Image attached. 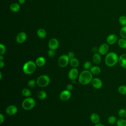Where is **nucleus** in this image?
<instances>
[{
	"mask_svg": "<svg viewBox=\"0 0 126 126\" xmlns=\"http://www.w3.org/2000/svg\"><path fill=\"white\" fill-rule=\"evenodd\" d=\"M118 116L121 118H126V109L124 108L120 109L118 113Z\"/></svg>",
	"mask_w": 126,
	"mask_h": 126,
	"instance_id": "obj_30",
	"label": "nucleus"
},
{
	"mask_svg": "<svg viewBox=\"0 0 126 126\" xmlns=\"http://www.w3.org/2000/svg\"><path fill=\"white\" fill-rule=\"evenodd\" d=\"M79 75V72L77 68H71L68 72V76L69 79L71 80H75Z\"/></svg>",
	"mask_w": 126,
	"mask_h": 126,
	"instance_id": "obj_10",
	"label": "nucleus"
},
{
	"mask_svg": "<svg viewBox=\"0 0 126 126\" xmlns=\"http://www.w3.org/2000/svg\"><path fill=\"white\" fill-rule=\"evenodd\" d=\"M4 121V117L2 114H0V124H2Z\"/></svg>",
	"mask_w": 126,
	"mask_h": 126,
	"instance_id": "obj_38",
	"label": "nucleus"
},
{
	"mask_svg": "<svg viewBox=\"0 0 126 126\" xmlns=\"http://www.w3.org/2000/svg\"><path fill=\"white\" fill-rule=\"evenodd\" d=\"M94 126H104V125L101 124H100V123H97V124H95Z\"/></svg>",
	"mask_w": 126,
	"mask_h": 126,
	"instance_id": "obj_43",
	"label": "nucleus"
},
{
	"mask_svg": "<svg viewBox=\"0 0 126 126\" xmlns=\"http://www.w3.org/2000/svg\"><path fill=\"white\" fill-rule=\"evenodd\" d=\"M10 10L14 12H16L18 11L20 9V6L19 3H12L10 4L9 6Z\"/></svg>",
	"mask_w": 126,
	"mask_h": 126,
	"instance_id": "obj_20",
	"label": "nucleus"
},
{
	"mask_svg": "<svg viewBox=\"0 0 126 126\" xmlns=\"http://www.w3.org/2000/svg\"><path fill=\"white\" fill-rule=\"evenodd\" d=\"M117 126H126V119L125 118H120L117 120L116 122Z\"/></svg>",
	"mask_w": 126,
	"mask_h": 126,
	"instance_id": "obj_26",
	"label": "nucleus"
},
{
	"mask_svg": "<svg viewBox=\"0 0 126 126\" xmlns=\"http://www.w3.org/2000/svg\"><path fill=\"white\" fill-rule=\"evenodd\" d=\"M120 34L121 38L126 39V26H122L120 30Z\"/></svg>",
	"mask_w": 126,
	"mask_h": 126,
	"instance_id": "obj_27",
	"label": "nucleus"
},
{
	"mask_svg": "<svg viewBox=\"0 0 126 126\" xmlns=\"http://www.w3.org/2000/svg\"><path fill=\"white\" fill-rule=\"evenodd\" d=\"M4 66V63L3 61H0V68H2Z\"/></svg>",
	"mask_w": 126,
	"mask_h": 126,
	"instance_id": "obj_40",
	"label": "nucleus"
},
{
	"mask_svg": "<svg viewBox=\"0 0 126 126\" xmlns=\"http://www.w3.org/2000/svg\"><path fill=\"white\" fill-rule=\"evenodd\" d=\"M73 85H72V84H68L66 86V90H68V91H71V90L73 89Z\"/></svg>",
	"mask_w": 126,
	"mask_h": 126,
	"instance_id": "obj_37",
	"label": "nucleus"
},
{
	"mask_svg": "<svg viewBox=\"0 0 126 126\" xmlns=\"http://www.w3.org/2000/svg\"><path fill=\"white\" fill-rule=\"evenodd\" d=\"M69 63L71 66H72L73 67L76 68V67H77L78 66V65L79 64V62L77 59H76L74 57L73 58L70 59Z\"/></svg>",
	"mask_w": 126,
	"mask_h": 126,
	"instance_id": "obj_23",
	"label": "nucleus"
},
{
	"mask_svg": "<svg viewBox=\"0 0 126 126\" xmlns=\"http://www.w3.org/2000/svg\"><path fill=\"white\" fill-rule=\"evenodd\" d=\"M48 55L50 57H53L55 55V50H51V49H49L47 52Z\"/></svg>",
	"mask_w": 126,
	"mask_h": 126,
	"instance_id": "obj_35",
	"label": "nucleus"
},
{
	"mask_svg": "<svg viewBox=\"0 0 126 126\" xmlns=\"http://www.w3.org/2000/svg\"><path fill=\"white\" fill-rule=\"evenodd\" d=\"M90 119L92 122L94 124H96L99 123L100 118L99 115L96 113H93L90 116Z\"/></svg>",
	"mask_w": 126,
	"mask_h": 126,
	"instance_id": "obj_16",
	"label": "nucleus"
},
{
	"mask_svg": "<svg viewBox=\"0 0 126 126\" xmlns=\"http://www.w3.org/2000/svg\"><path fill=\"white\" fill-rule=\"evenodd\" d=\"M18 2L20 4H23L25 2V0H18Z\"/></svg>",
	"mask_w": 126,
	"mask_h": 126,
	"instance_id": "obj_41",
	"label": "nucleus"
},
{
	"mask_svg": "<svg viewBox=\"0 0 126 126\" xmlns=\"http://www.w3.org/2000/svg\"><path fill=\"white\" fill-rule=\"evenodd\" d=\"M98 48H97L96 47H94L92 48V51L93 52L95 53H97V52H98Z\"/></svg>",
	"mask_w": 126,
	"mask_h": 126,
	"instance_id": "obj_39",
	"label": "nucleus"
},
{
	"mask_svg": "<svg viewBox=\"0 0 126 126\" xmlns=\"http://www.w3.org/2000/svg\"><path fill=\"white\" fill-rule=\"evenodd\" d=\"M93 74L89 70H83L79 75V82L82 85H88L92 82Z\"/></svg>",
	"mask_w": 126,
	"mask_h": 126,
	"instance_id": "obj_1",
	"label": "nucleus"
},
{
	"mask_svg": "<svg viewBox=\"0 0 126 126\" xmlns=\"http://www.w3.org/2000/svg\"><path fill=\"white\" fill-rule=\"evenodd\" d=\"M101 56L98 53H94L93 56V61L95 64H99L101 62Z\"/></svg>",
	"mask_w": 126,
	"mask_h": 126,
	"instance_id": "obj_18",
	"label": "nucleus"
},
{
	"mask_svg": "<svg viewBox=\"0 0 126 126\" xmlns=\"http://www.w3.org/2000/svg\"><path fill=\"white\" fill-rule=\"evenodd\" d=\"M35 105L34 99L31 97L26 98L22 103V108L26 110H30L32 109Z\"/></svg>",
	"mask_w": 126,
	"mask_h": 126,
	"instance_id": "obj_4",
	"label": "nucleus"
},
{
	"mask_svg": "<svg viewBox=\"0 0 126 126\" xmlns=\"http://www.w3.org/2000/svg\"><path fill=\"white\" fill-rule=\"evenodd\" d=\"M27 37V34L24 32H20L16 36V41L18 43L21 44L24 43Z\"/></svg>",
	"mask_w": 126,
	"mask_h": 126,
	"instance_id": "obj_11",
	"label": "nucleus"
},
{
	"mask_svg": "<svg viewBox=\"0 0 126 126\" xmlns=\"http://www.w3.org/2000/svg\"><path fill=\"white\" fill-rule=\"evenodd\" d=\"M4 60V57L3 56V55H0V61H3Z\"/></svg>",
	"mask_w": 126,
	"mask_h": 126,
	"instance_id": "obj_42",
	"label": "nucleus"
},
{
	"mask_svg": "<svg viewBox=\"0 0 126 126\" xmlns=\"http://www.w3.org/2000/svg\"><path fill=\"white\" fill-rule=\"evenodd\" d=\"M118 41L117 36L114 33L108 35L106 38V42L109 45H113Z\"/></svg>",
	"mask_w": 126,
	"mask_h": 126,
	"instance_id": "obj_13",
	"label": "nucleus"
},
{
	"mask_svg": "<svg viewBox=\"0 0 126 126\" xmlns=\"http://www.w3.org/2000/svg\"><path fill=\"white\" fill-rule=\"evenodd\" d=\"M119 56L114 52H108L105 58V63L107 66L113 67L118 63Z\"/></svg>",
	"mask_w": 126,
	"mask_h": 126,
	"instance_id": "obj_2",
	"label": "nucleus"
},
{
	"mask_svg": "<svg viewBox=\"0 0 126 126\" xmlns=\"http://www.w3.org/2000/svg\"><path fill=\"white\" fill-rule=\"evenodd\" d=\"M91 83L93 87L96 89H99L102 87V82L98 78H93Z\"/></svg>",
	"mask_w": 126,
	"mask_h": 126,
	"instance_id": "obj_14",
	"label": "nucleus"
},
{
	"mask_svg": "<svg viewBox=\"0 0 126 126\" xmlns=\"http://www.w3.org/2000/svg\"><path fill=\"white\" fill-rule=\"evenodd\" d=\"M118 63L122 67L125 69H126V53L123 54L119 57Z\"/></svg>",
	"mask_w": 126,
	"mask_h": 126,
	"instance_id": "obj_15",
	"label": "nucleus"
},
{
	"mask_svg": "<svg viewBox=\"0 0 126 126\" xmlns=\"http://www.w3.org/2000/svg\"><path fill=\"white\" fill-rule=\"evenodd\" d=\"M5 112L6 113L9 115H14L17 113L18 108L14 105H10L6 108Z\"/></svg>",
	"mask_w": 126,
	"mask_h": 126,
	"instance_id": "obj_12",
	"label": "nucleus"
},
{
	"mask_svg": "<svg viewBox=\"0 0 126 126\" xmlns=\"http://www.w3.org/2000/svg\"><path fill=\"white\" fill-rule=\"evenodd\" d=\"M109 49V47L108 44L102 43L99 46L98 48V53L100 55H105L108 53Z\"/></svg>",
	"mask_w": 126,
	"mask_h": 126,
	"instance_id": "obj_8",
	"label": "nucleus"
},
{
	"mask_svg": "<svg viewBox=\"0 0 126 126\" xmlns=\"http://www.w3.org/2000/svg\"><path fill=\"white\" fill-rule=\"evenodd\" d=\"M90 71L94 75H98L101 72L100 68L98 66H93L90 68Z\"/></svg>",
	"mask_w": 126,
	"mask_h": 126,
	"instance_id": "obj_22",
	"label": "nucleus"
},
{
	"mask_svg": "<svg viewBox=\"0 0 126 126\" xmlns=\"http://www.w3.org/2000/svg\"><path fill=\"white\" fill-rule=\"evenodd\" d=\"M37 97L40 99H44L47 97V94L45 91H39L37 94Z\"/></svg>",
	"mask_w": 126,
	"mask_h": 126,
	"instance_id": "obj_28",
	"label": "nucleus"
},
{
	"mask_svg": "<svg viewBox=\"0 0 126 126\" xmlns=\"http://www.w3.org/2000/svg\"><path fill=\"white\" fill-rule=\"evenodd\" d=\"M67 56H68V57H69V58L70 59H72V58H74L75 55H74V53L73 52H69L68 53Z\"/></svg>",
	"mask_w": 126,
	"mask_h": 126,
	"instance_id": "obj_36",
	"label": "nucleus"
},
{
	"mask_svg": "<svg viewBox=\"0 0 126 126\" xmlns=\"http://www.w3.org/2000/svg\"><path fill=\"white\" fill-rule=\"evenodd\" d=\"M119 22L122 26H126V16L121 15L119 18Z\"/></svg>",
	"mask_w": 126,
	"mask_h": 126,
	"instance_id": "obj_31",
	"label": "nucleus"
},
{
	"mask_svg": "<svg viewBox=\"0 0 126 126\" xmlns=\"http://www.w3.org/2000/svg\"><path fill=\"white\" fill-rule=\"evenodd\" d=\"M59 46V42L57 39L53 38L50 39L48 42V47L49 49L56 50Z\"/></svg>",
	"mask_w": 126,
	"mask_h": 126,
	"instance_id": "obj_7",
	"label": "nucleus"
},
{
	"mask_svg": "<svg viewBox=\"0 0 126 126\" xmlns=\"http://www.w3.org/2000/svg\"><path fill=\"white\" fill-rule=\"evenodd\" d=\"M117 44L118 46L122 49H126V39L121 38L118 40Z\"/></svg>",
	"mask_w": 126,
	"mask_h": 126,
	"instance_id": "obj_21",
	"label": "nucleus"
},
{
	"mask_svg": "<svg viewBox=\"0 0 126 126\" xmlns=\"http://www.w3.org/2000/svg\"><path fill=\"white\" fill-rule=\"evenodd\" d=\"M46 63L45 59L43 57H38L35 61V63L37 66L41 67L45 65Z\"/></svg>",
	"mask_w": 126,
	"mask_h": 126,
	"instance_id": "obj_17",
	"label": "nucleus"
},
{
	"mask_svg": "<svg viewBox=\"0 0 126 126\" xmlns=\"http://www.w3.org/2000/svg\"><path fill=\"white\" fill-rule=\"evenodd\" d=\"M92 67V63L89 61H86L84 63V68L85 69L89 70Z\"/></svg>",
	"mask_w": 126,
	"mask_h": 126,
	"instance_id": "obj_33",
	"label": "nucleus"
},
{
	"mask_svg": "<svg viewBox=\"0 0 126 126\" xmlns=\"http://www.w3.org/2000/svg\"><path fill=\"white\" fill-rule=\"evenodd\" d=\"M6 51L5 46L2 43L0 44V55H3Z\"/></svg>",
	"mask_w": 126,
	"mask_h": 126,
	"instance_id": "obj_34",
	"label": "nucleus"
},
{
	"mask_svg": "<svg viewBox=\"0 0 126 126\" xmlns=\"http://www.w3.org/2000/svg\"><path fill=\"white\" fill-rule=\"evenodd\" d=\"M71 93L70 91L65 90L61 92L60 94V98L62 101H67L69 100L71 97Z\"/></svg>",
	"mask_w": 126,
	"mask_h": 126,
	"instance_id": "obj_9",
	"label": "nucleus"
},
{
	"mask_svg": "<svg viewBox=\"0 0 126 126\" xmlns=\"http://www.w3.org/2000/svg\"><path fill=\"white\" fill-rule=\"evenodd\" d=\"M22 94L23 96L28 97H30V96L32 94V93L31 91L27 89V88H24L22 90Z\"/></svg>",
	"mask_w": 126,
	"mask_h": 126,
	"instance_id": "obj_25",
	"label": "nucleus"
},
{
	"mask_svg": "<svg viewBox=\"0 0 126 126\" xmlns=\"http://www.w3.org/2000/svg\"><path fill=\"white\" fill-rule=\"evenodd\" d=\"M70 59L67 55H63L61 56L58 60V63L59 66L61 67H64L67 65L69 63Z\"/></svg>",
	"mask_w": 126,
	"mask_h": 126,
	"instance_id": "obj_6",
	"label": "nucleus"
},
{
	"mask_svg": "<svg viewBox=\"0 0 126 126\" xmlns=\"http://www.w3.org/2000/svg\"><path fill=\"white\" fill-rule=\"evenodd\" d=\"M117 120L118 119L116 117L114 116H110L108 118L107 122L109 124L113 125V124H114L115 123H116Z\"/></svg>",
	"mask_w": 126,
	"mask_h": 126,
	"instance_id": "obj_29",
	"label": "nucleus"
},
{
	"mask_svg": "<svg viewBox=\"0 0 126 126\" xmlns=\"http://www.w3.org/2000/svg\"><path fill=\"white\" fill-rule=\"evenodd\" d=\"M2 78V73L1 72H0V79L1 80Z\"/></svg>",
	"mask_w": 126,
	"mask_h": 126,
	"instance_id": "obj_44",
	"label": "nucleus"
},
{
	"mask_svg": "<svg viewBox=\"0 0 126 126\" xmlns=\"http://www.w3.org/2000/svg\"><path fill=\"white\" fill-rule=\"evenodd\" d=\"M36 83V81L34 79H31L29 80L27 83V85L30 88H33L35 86V84Z\"/></svg>",
	"mask_w": 126,
	"mask_h": 126,
	"instance_id": "obj_32",
	"label": "nucleus"
},
{
	"mask_svg": "<svg viewBox=\"0 0 126 126\" xmlns=\"http://www.w3.org/2000/svg\"><path fill=\"white\" fill-rule=\"evenodd\" d=\"M118 91L122 95H126V85H122L118 87Z\"/></svg>",
	"mask_w": 126,
	"mask_h": 126,
	"instance_id": "obj_24",
	"label": "nucleus"
},
{
	"mask_svg": "<svg viewBox=\"0 0 126 126\" xmlns=\"http://www.w3.org/2000/svg\"><path fill=\"white\" fill-rule=\"evenodd\" d=\"M37 35L40 38H44L47 35V32L44 29L40 28L37 31Z\"/></svg>",
	"mask_w": 126,
	"mask_h": 126,
	"instance_id": "obj_19",
	"label": "nucleus"
},
{
	"mask_svg": "<svg viewBox=\"0 0 126 126\" xmlns=\"http://www.w3.org/2000/svg\"><path fill=\"white\" fill-rule=\"evenodd\" d=\"M50 82V78L47 75H42L39 76L36 80V84L40 87H45Z\"/></svg>",
	"mask_w": 126,
	"mask_h": 126,
	"instance_id": "obj_5",
	"label": "nucleus"
},
{
	"mask_svg": "<svg viewBox=\"0 0 126 126\" xmlns=\"http://www.w3.org/2000/svg\"><path fill=\"white\" fill-rule=\"evenodd\" d=\"M36 64L32 61H29L26 63L23 66V72L27 75H30L34 72L36 68Z\"/></svg>",
	"mask_w": 126,
	"mask_h": 126,
	"instance_id": "obj_3",
	"label": "nucleus"
}]
</instances>
